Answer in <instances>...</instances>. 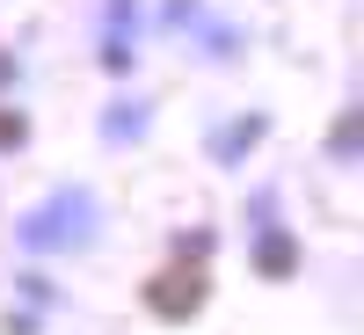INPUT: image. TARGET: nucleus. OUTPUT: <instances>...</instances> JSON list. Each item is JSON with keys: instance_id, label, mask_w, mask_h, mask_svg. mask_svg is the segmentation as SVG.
Returning a JSON list of instances; mask_svg holds the SVG:
<instances>
[{"instance_id": "f257e3e1", "label": "nucleus", "mask_w": 364, "mask_h": 335, "mask_svg": "<svg viewBox=\"0 0 364 335\" xmlns=\"http://www.w3.org/2000/svg\"><path fill=\"white\" fill-rule=\"evenodd\" d=\"M154 307H161V314H190V307H197V285L182 292V277H161V292H154Z\"/></svg>"}, {"instance_id": "f03ea898", "label": "nucleus", "mask_w": 364, "mask_h": 335, "mask_svg": "<svg viewBox=\"0 0 364 335\" xmlns=\"http://www.w3.org/2000/svg\"><path fill=\"white\" fill-rule=\"evenodd\" d=\"M22 139V117H8V110H0V146H15Z\"/></svg>"}]
</instances>
